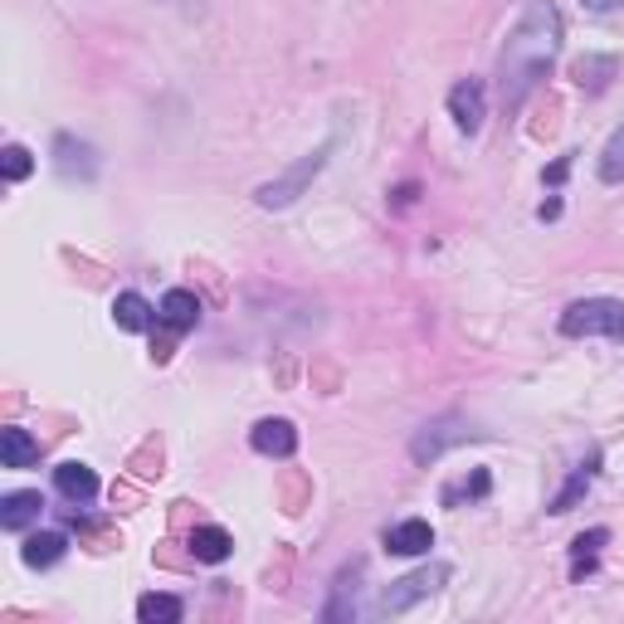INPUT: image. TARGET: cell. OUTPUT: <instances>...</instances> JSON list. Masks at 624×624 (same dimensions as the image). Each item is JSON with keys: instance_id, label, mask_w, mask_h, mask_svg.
Instances as JSON below:
<instances>
[{"instance_id": "cell-1", "label": "cell", "mask_w": 624, "mask_h": 624, "mask_svg": "<svg viewBox=\"0 0 624 624\" xmlns=\"http://www.w3.org/2000/svg\"><path fill=\"white\" fill-rule=\"evenodd\" d=\"M556 54H561V10L551 0H527V10L503 44V59H497V94H503L507 112L527 103V94L547 78Z\"/></svg>"}, {"instance_id": "cell-2", "label": "cell", "mask_w": 624, "mask_h": 624, "mask_svg": "<svg viewBox=\"0 0 624 624\" xmlns=\"http://www.w3.org/2000/svg\"><path fill=\"white\" fill-rule=\"evenodd\" d=\"M561 332L566 337H610V342H624V303H615V298L571 303V308L561 313Z\"/></svg>"}, {"instance_id": "cell-3", "label": "cell", "mask_w": 624, "mask_h": 624, "mask_svg": "<svg viewBox=\"0 0 624 624\" xmlns=\"http://www.w3.org/2000/svg\"><path fill=\"white\" fill-rule=\"evenodd\" d=\"M449 581V566L445 561H435V566H425V571H410V576H401L395 585H385L381 590V600H376V615H405L410 605H419V600H429L439 585Z\"/></svg>"}, {"instance_id": "cell-4", "label": "cell", "mask_w": 624, "mask_h": 624, "mask_svg": "<svg viewBox=\"0 0 624 624\" xmlns=\"http://www.w3.org/2000/svg\"><path fill=\"white\" fill-rule=\"evenodd\" d=\"M322 166H327V146H317V152H313V156H303V162L293 166L288 176L264 180V186L254 190V200H259L264 210H283V206H293V200L303 196V186H308V180H313L317 172H322Z\"/></svg>"}, {"instance_id": "cell-5", "label": "cell", "mask_w": 624, "mask_h": 624, "mask_svg": "<svg viewBox=\"0 0 624 624\" xmlns=\"http://www.w3.org/2000/svg\"><path fill=\"white\" fill-rule=\"evenodd\" d=\"M463 439H473V429H469V419H459V415H445V419H435V425H425L415 435V463H435V459H445V453L453 445H463Z\"/></svg>"}, {"instance_id": "cell-6", "label": "cell", "mask_w": 624, "mask_h": 624, "mask_svg": "<svg viewBox=\"0 0 624 624\" xmlns=\"http://www.w3.org/2000/svg\"><path fill=\"white\" fill-rule=\"evenodd\" d=\"M449 118L459 132H479L483 118H488V88L479 84V78H459V84L449 88Z\"/></svg>"}, {"instance_id": "cell-7", "label": "cell", "mask_w": 624, "mask_h": 624, "mask_svg": "<svg viewBox=\"0 0 624 624\" xmlns=\"http://www.w3.org/2000/svg\"><path fill=\"white\" fill-rule=\"evenodd\" d=\"M54 166H59V176L64 180H94V172H98V156H94V146L88 142H78V138H54Z\"/></svg>"}, {"instance_id": "cell-8", "label": "cell", "mask_w": 624, "mask_h": 624, "mask_svg": "<svg viewBox=\"0 0 624 624\" xmlns=\"http://www.w3.org/2000/svg\"><path fill=\"white\" fill-rule=\"evenodd\" d=\"M249 445L259 453H269V459H293V449H298V429L288 425V419H259L254 435H249Z\"/></svg>"}, {"instance_id": "cell-9", "label": "cell", "mask_w": 624, "mask_h": 624, "mask_svg": "<svg viewBox=\"0 0 624 624\" xmlns=\"http://www.w3.org/2000/svg\"><path fill=\"white\" fill-rule=\"evenodd\" d=\"M429 547H435V527L429 522H395V527H385V551H395V556H425Z\"/></svg>"}, {"instance_id": "cell-10", "label": "cell", "mask_w": 624, "mask_h": 624, "mask_svg": "<svg viewBox=\"0 0 624 624\" xmlns=\"http://www.w3.org/2000/svg\"><path fill=\"white\" fill-rule=\"evenodd\" d=\"M54 488H59L69 503L84 507V503H94V497H98V473L88 469V463H74L69 459V463H59V469H54Z\"/></svg>"}, {"instance_id": "cell-11", "label": "cell", "mask_w": 624, "mask_h": 624, "mask_svg": "<svg viewBox=\"0 0 624 624\" xmlns=\"http://www.w3.org/2000/svg\"><path fill=\"white\" fill-rule=\"evenodd\" d=\"M44 497L40 493H6L0 497V527L6 532H25L30 522H40Z\"/></svg>"}, {"instance_id": "cell-12", "label": "cell", "mask_w": 624, "mask_h": 624, "mask_svg": "<svg viewBox=\"0 0 624 624\" xmlns=\"http://www.w3.org/2000/svg\"><path fill=\"white\" fill-rule=\"evenodd\" d=\"M0 463L6 469H35L40 463V439H30L25 429H0Z\"/></svg>"}, {"instance_id": "cell-13", "label": "cell", "mask_w": 624, "mask_h": 624, "mask_svg": "<svg viewBox=\"0 0 624 624\" xmlns=\"http://www.w3.org/2000/svg\"><path fill=\"white\" fill-rule=\"evenodd\" d=\"M156 313H162V322L172 327V332H190V327L200 322V298L196 293H186V288H172Z\"/></svg>"}, {"instance_id": "cell-14", "label": "cell", "mask_w": 624, "mask_h": 624, "mask_svg": "<svg viewBox=\"0 0 624 624\" xmlns=\"http://www.w3.org/2000/svg\"><path fill=\"white\" fill-rule=\"evenodd\" d=\"M112 317H118L122 332H146V327H152L162 313H156L152 303L142 298V293H118V303H112Z\"/></svg>"}, {"instance_id": "cell-15", "label": "cell", "mask_w": 624, "mask_h": 624, "mask_svg": "<svg viewBox=\"0 0 624 624\" xmlns=\"http://www.w3.org/2000/svg\"><path fill=\"white\" fill-rule=\"evenodd\" d=\"M64 551H69L64 532H35V537H25V547H20V561L35 566V571H44V566H54Z\"/></svg>"}, {"instance_id": "cell-16", "label": "cell", "mask_w": 624, "mask_h": 624, "mask_svg": "<svg viewBox=\"0 0 624 624\" xmlns=\"http://www.w3.org/2000/svg\"><path fill=\"white\" fill-rule=\"evenodd\" d=\"M230 551H234V537L225 527H196V532H190V556H196V561L220 566Z\"/></svg>"}, {"instance_id": "cell-17", "label": "cell", "mask_w": 624, "mask_h": 624, "mask_svg": "<svg viewBox=\"0 0 624 624\" xmlns=\"http://www.w3.org/2000/svg\"><path fill=\"white\" fill-rule=\"evenodd\" d=\"M595 469H600V449H590V453H585V463L571 473V483H566L561 493L551 497V513H571V507H576V497H581L585 488H590V479H595Z\"/></svg>"}, {"instance_id": "cell-18", "label": "cell", "mask_w": 624, "mask_h": 624, "mask_svg": "<svg viewBox=\"0 0 624 624\" xmlns=\"http://www.w3.org/2000/svg\"><path fill=\"white\" fill-rule=\"evenodd\" d=\"M605 541H610V532H605V527L581 532V537L571 541V576H576V581H581L590 566H595V556H600V547H605Z\"/></svg>"}, {"instance_id": "cell-19", "label": "cell", "mask_w": 624, "mask_h": 624, "mask_svg": "<svg viewBox=\"0 0 624 624\" xmlns=\"http://www.w3.org/2000/svg\"><path fill=\"white\" fill-rule=\"evenodd\" d=\"M186 615V605H180L176 595H142L138 600V620L142 624H176Z\"/></svg>"}, {"instance_id": "cell-20", "label": "cell", "mask_w": 624, "mask_h": 624, "mask_svg": "<svg viewBox=\"0 0 624 624\" xmlns=\"http://www.w3.org/2000/svg\"><path fill=\"white\" fill-rule=\"evenodd\" d=\"M600 180H624V122L615 128V138L605 142V152H600Z\"/></svg>"}, {"instance_id": "cell-21", "label": "cell", "mask_w": 624, "mask_h": 624, "mask_svg": "<svg viewBox=\"0 0 624 624\" xmlns=\"http://www.w3.org/2000/svg\"><path fill=\"white\" fill-rule=\"evenodd\" d=\"M488 488H493V479H488V469H479L473 479H463V483H449L445 488V503H463V497H488Z\"/></svg>"}, {"instance_id": "cell-22", "label": "cell", "mask_w": 624, "mask_h": 624, "mask_svg": "<svg viewBox=\"0 0 624 624\" xmlns=\"http://www.w3.org/2000/svg\"><path fill=\"white\" fill-rule=\"evenodd\" d=\"M0 172H6V180H25L35 172V156H30L25 146H6V152H0Z\"/></svg>"}, {"instance_id": "cell-23", "label": "cell", "mask_w": 624, "mask_h": 624, "mask_svg": "<svg viewBox=\"0 0 624 624\" xmlns=\"http://www.w3.org/2000/svg\"><path fill=\"white\" fill-rule=\"evenodd\" d=\"M581 6H585V10H595V15H610V10H620L624 0H581Z\"/></svg>"}, {"instance_id": "cell-24", "label": "cell", "mask_w": 624, "mask_h": 624, "mask_svg": "<svg viewBox=\"0 0 624 624\" xmlns=\"http://www.w3.org/2000/svg\"><path fill=\"white\" fill-rule=\"evenodd\" d=\"M566 172H571V162H566V156H561V162H556L551 172H547V180H551V186H556V180H566Z\"/></svg>"}]
</instances>
